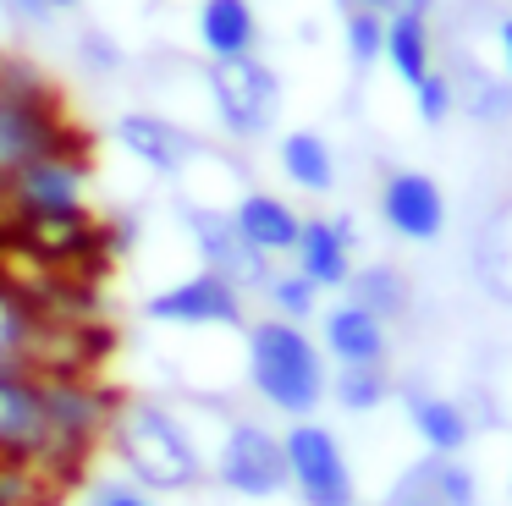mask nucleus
Here are the masks:
<instances>
[{
    "instance_id": "obj_1",
    "label": "nucleus",
    "mask_w": 512,
    "mask_h": 506,
    "mask_svg": "<svg viewBox=\"0 0 512 506\" xmlns=\"http://www.w3.org/2000/svg\"><path fill=\"white\" fill-rule=\"evenodd\" d=\"M105 446L122 479L144 484L149 495H193L210 473V457L199 451L188 418L160 396H116Z\"/></svg>"
},
{
    "instance_id": "obj_2",
    "label": "nucleus",
    "mask_w": 512,
    "mask_h": 506,
    "mask_svg": "<svg viewBox=\"0 0 512 506\" xmlns=\"http://www.w3.org/2000/svg\"><path fill=\"white\" fill-rule=\"evenodd\" d=\"M243 380L270 413L292 418H314L331 396V358H325L320 336L309 325L292 319L259 314L243 330Z\"/></svg>"
},
{
    "instance_id": "obj_3",
    "label": "nucleus",
    "mask_w": 512,
    "mask_h": 506,
    "mask_svg": "<svg viewBox=\"0 0 512 506\" xmlns=\"http://www.w3.org/2000/svg\"><path fill=\"white\" fill-rule=\"evenodd\" d=\"M67 138H78V132L67 127L50 83L17 55H0V187L12 182L28 160L50 154Z\"/></svg>"
},
{
    "instance_id": "obj_4",
    "label": "nucleus",
    "mask_w": 512,
    "mask_h": 506,
    "mask_svg": "<svg viewBox=\"0 0 512 506\" xmlns=\"http://www.w3.org/2000/svg\"><path fill=\"white\" fill-rule=\"evenodd\" d=\"M204 94H210L215 127L232 143H265L281 127L287 88L265 55H232V61H204Z\"/></svg>"
},
{
    "instance_id": "obj_5",
    "label": "nucleus",
    "mask_w": 512,
    "mask_h": 506,
    "mask_svg": "<svg viewBox=\"0 0 512 506\" xmlns=\"http://www.w3.org/2000/svg\"><path fill=\"white\" fill-rule=\"evenodd\" d=\"M89 182L94 165L78 138L56 143L50 154L28 160L12 182L0 187V226H23V220H56V215H89Z\"/></svg>"
},
{
    "instance_id": "obj_6",
    "label": "nucleus",
    "mask_w": 512,
    "mask_h": 506,
    "mask_svg": "<svg viewBox=\"0 0 512 506\" xmlns=\"http://www.w3.org/2000/svg\"><path fill=\"white\" fill-rule=\"evenodd\" d=\"M210 479L226 495H237V501H276V495H287L281 429L259 424V418H226L215 457H210Z\"/></svg>"
},
{
    "instance_id": "obj_7",
    "label": "nucleus",
    "mask_w": 512,
    "mask_h": 506,
    "mask_svg": "<svg viewBox=\"0 0 512 506\" xmlns=\"http://www.w3.org/2000/svg\"><path fill=\"white\" fill-rule=\"evenodd\" d=\"M281 446H287V490L298 495V506H353L358 501V473L331 424L292 418L281 429Z\"/></svg>"
},
{
    "instance_id": "obj_8",
    "label": "nucleus",
    "mask_w": 512,
    "mask_h": 506,
    "mask_svg": "<svg viewBox=\"0 0 512 506\" xmlns=\"http://www.w3.org/2000/svg\"><path fill=\"white\" fill-rule=\"evenodd\" d=\"M0 462H28L56 473V424H50V374L0 369Z\"/></svg>"
},
{
    "instance_id": "obj_9",
    "label": "nucleus",
    "mask_w": 512,
    "mask_h": 506,
    "mask_svg": "<svg viewBox=\"0 0 512 506\" xmlns=\"http://www.w3.org/2000/svg\"><path fill=\"white\" fill-rule=\"evenodd\" d=\"M182 231H188L193 253H199V270H215L243 297H259L265 281L276 275V259L248 248V237L237 231L232 204H199V198H188V204H182Z\"/></svg>"
},
{
    "instance_id": "obj_10",
    "label": "nucleus",
    "mask_w": 512,
    "mask_h": 506,
    "mask_svg": "<svg viewBox=\"0 0 512 506\" xmlns=\"http://www.w3.org/2000/svg\"><path fill=\"white\" fill-rule=\"evenodd\" d=\"M138 314L160 330H248V297L215 270H193L149 292Z\"/></svg>"
},
{
    "instance_id": "obj_11",
    "label": "nucleus",
    "mask_w": 512,
    "mask_h": 506,
    "mask_svg": "<svg viewBox=\"0 0 512 506\" xmlns=\"http://www.w3.org/2000/svg\"><path fill=\"white\" fill-rule=\"evenodd\" d=\"M67 319L50 314L45 303L12 286L0 275V369H28V374H72L61 358Z\"/></svg>"
},
{
    "instance_id": "obj_12",
    "label": "nucleus",
    "mask_w": 512,
    "mask_h": 506,
    "mask_svg": "<svg viewBox=\"0 0 512 506\" xmlns=\"http://www.w3.org/2000/svg\"><path fill=\"white\" fill-rule=\"evenodd\" d=\"M111 138H116V149H122L127 160L144 165V171L160 176V182H182V176L210 154V143H204L193 127H182L177 116H166V110H138V105L111 121Z\"/></svg>"
},
{
    "instance_id": "obj_13",
    "label": "nucleus",
    "mask_w": 512,
    "mask_h": 506,
    "mask_svg": "<svg viewBox=\"0 0 512 506\" xmlns=\"http://www.w3.org/2000/svg\"><path fill=\"white\" fill-rule=\"evenodd\" d=\"M375 209L386 220V231L402 242L430 248V242L446 237V193L430 171H413V165L386 171L380 176V193H375Z\"/></svg>"
},
{
    "instance_id": "obj_14",
    "label": "nucleus",
    "mask_w": 512,
    "mask_h": 506,
    "mask_svg": "<svg viewBox=\"0 0 512 506\" xmlns=\"http://www.w3.org/2000/svg\"><path fill=\"white\" fill-rule=\"evenodd\" d=\"M292 270H303L320 292H347L358 270V220L353 215H303Z\"/></svg>"
},
{
    "instance_id": "obj_15",
    "label": "nucleus",
    "mask_w": 512,
    "mask_h": 506,
    "mask_svg": "<svg viewBox=\"0 0 512 506\" xmlns=\"http://www.w3.org/2000/svg\"><path fill=\"white\" fill-rule=\"evenodd\" d=\"M402 418H408L413 440L435 457H463L474 446V413H468L457 396H441L430 385H397Z\"/></svg>"
},
{
    "instance_id": "obj_16",
    "label": "nucleus",
    "mask_w": 512,
    "mask_h": 506,
    "mask_svg": "<svg viewBox=\"0 0 512 506\" xmlns=\"http://www.w3.org/2000/svg\"><path fill=\"white\" fill-rule=\"evenodd\" d=\"M320 347L331 363H386L391 358V325L369 308L336 297L331 308H320Z\"/></svg>"
},
{
    "instance_id": "obj_17",
    "label": "nucleus",
    "mask_w": 512,
    "mask_h": 506,
    "mask_svg": "<svg viewBox=\"0 0 512 506\" xmlns=\"http://www.w3.org/2000/svg\"><path fill=\"white\" fill-rule=\"evenodd\" d=\"M232 220L248 237V248H259L265 259H292L298 231H303V215L281 193H270V187H243L232 198Z\"/></svg>"
},
{
    "instance_id": "obj_18",
    "label": "nucleus",
    "mask_w": 512,
    "mask_h": 506,
    "mask_svg": "<svg viewBox=\"0 0 512 506\" xmlns=\"http://www.w3.org/2000/svg\"><path fill=\"white\" fill-rule=\"evenodd\" d=\"M408 501H424V506H479V473L468 468L463 457H435L424 451L397 484H391V506H408Z\"/></svg>"
},
{
    "instance_id": "obj_19",
    "label": "nucleus",
    "mask_w": 512,
    "mask_h": 506,
    "mask_svg": "<svg viewBox=\"0 0 512 506\" xmlns=\"http://www.w3.org/2000/svg\"><path fill=\"white\" fill-rule=\"evenodd\" d=\"M204 61H232V55H254L259 50V11L254 0H199V17H193Z\"/></svg>"
},
{
    "instance_id": "obj_20",
    "label": "nucleus",
    "mask_w": 512,
    "mask_h": 506,
    "mask_svg": "<svg viewBox=\"0 0 512 506\" xmlns=\"http://www.w3.org/2000/svg\"><path fill=\"white\" fill-rule=\"evenodd\" d=\"M446 77H452L457 110H463L474 127H501V121H512V83L496 66H485L479 55H452V61H446Z\"/></svg>"
},
{
    "instance_id": "obj_21",
    "label": "nucleus",
    "mask_w": 512,
    "mask_h": 506,
    "mask_svg": "<svg viewBox=\"0 0 512 506\" xmlns=\"http://www.w3.org/2000/svg\"><path fill=\"white\" fill-rule=\"evenodd\" d=\"M276 165L298 193H309V198H331L336 193V149H331L325 132H314V127L281 132L276 138Z\"/></svg>"
},
{
    "instance_id": "obj_22",
    "label": "nucleus",
    "mask_w": 512,
    "mask_h": 506,
    "mask_svg": "<svg viewBox=\"0 0 512 506\" xmlns=\"http://www.w3.org/2000/svg\"><path fill=\"white\" fill-rule=\"evenodd\" d=\"M386 66L402 88L424 83V72L441 66V50H435V22L419 17V11H391L386 17Z\"/></svg>"
},
{
    "instance_id": "obj_23",
    "label": "nucleus",
    "mask_w": 512,
    "mask_h": 506,
    "mask_svg": "<svg viewBox=\"0 0 512 506\" xmlns=\"http://www.w3.org/2000/svg\"><path fill=\"white\" fill-rule=\"evenodd\" d=\"M342 297L358 303V308H369V314H380L386 325H397V319H408V308H413V281H408L402 264L375 259V264H358Z\"/></svg>"
},
{
    "instance_id": "obj_24",
    "label": "nucleus",
    "mask_w": 512,
    "mask_h": 506,
    "mask_svg": "<svg viewBox=\"0 0 512 506\" xmlns=\"http://www.w3.org/2000/svg\"><path fill=\"white\" fill-rule=\"evenodd\" d=\"M474 275L496 303H512V198L490 209L474 242Z\"/></svg>"
},
{
    "instance_id": "obj_25",
    "label": "nucleus",
    "mask_w": 512,
    "mask_h": 506,
    "mask_svg": "<svg viewBox=\"0 0 512 506\" xmlns=\"http://www.w3.org/2000/svg\"><path fill=\"white\" fill-rule=\"evenodd\" d=\"M391 396H397V380H391L386 363H336L331 369V396H325V402H336L353 418H369V413H380Z\"/></svg>"
},
{
    "instance_id": "obj_26",
    "label": "nucleus",
    "mask_w": 512,
    "mask_h": 506,
    "mask_svg": "<svg viewBox=\"0 0 512 506\" xmlns=\"http://www.w3.org/2000/svg\"><path fill=\"white\" fill-rule=\"evenodd\" d=\"M72 61H78L83 77L111 83V77H122L127 66H133V55H127V44L116 39L111 28H100V22H78V28H72Z\"/></svg>"
},
{
    "instance_id": "obj_27",
    "label": "nucleus",
    "mask_w": 512,
    "mask_h": 506,
    "mask_svg": "<svg viewBox=\"0 0 512 506\" xmlns=\"http://www.w3.org/2000/svg\"><path fill=\"white\" fill-rule=\"evenodd\" d=\"M265 308L276 319H292V325H309V319H320V286L309 281L303 270H292V264H276V275L265 281Z\"/></svg>"
},
{
    "instance_id": "obj_28",
    "label": "nucleus",
    "mask_w": 512,
    "mask_h": 506,
    "mask_svg": "<svg viewBox=\"0 0 512 506\" xmlns=\"http://www.w3.org/2000/svg\"><path fill=\"white\" fill-rule=\"evenodd\" d=\"M342 44H347V61L358 72L386 61V11H369V6H342Z\"/></svg>"
},
{
    "instance_id": "obj_29",
    "label": "nucleus",
    "mask_w": 512,
    "mask_h": 506,
    "mask_svg": "<svg viewBox=\"0 0 512 506\" xmlns=\"http://www.w3.org/2000/svg\"><path fill=\"white\" fill-rule=\"evenodd\" d=\"M408 94H413V116H419L424 127H446V121L457 116V94H452V77H446V66L424 72V83H413Z\"/></svg>"
},
{
    "instance_id": "obj_30",
    "label": "nucleus",
    "mask_w": 512,
    "mask_h": 506,
    "mask_svg": "<svg viewBox=\"0 0 512 506\" xmlns=\"http://www.w3.org/2000/svg\"><path fill=\"white\" fill-rule=\"evenodd\" d=\"M83 506H160V495H149L144 484H133V479H122V473H111V479H94V484H89Z\"/></svg>"
},
{
    "instance_id": "obj_31",
    "label": "nucleus",
    "mask_w": 512,
    "mask_h": 506,
    "mask_svg": "<svg viewBox=\"0 0 512 506\" xmlns=\"http://www.w3.org/2000/svg\"><path fill=\"white\" fill-rule=\"evenodd\" d=\"M0 22H6L12 33H50L61 17L45 6V0H0Z\"/></svg>"
},
{
    "instance_id": "obj_32",
    "label": "nucleus",
    "mask_w": 512,
    "mask_h": 506,
    "mask_svg": "<svg viewBox=\"0 0 512 506\" xmlns=\"http://www.w3.org/2000/svg\"><path fill=\"white\" fill-rule=\"evenodd\" d=\"M490 39H496V72L512 83V11H501V17L490 22Z\"/></svg>"
},
{
    "instance_id": "obj_33",
    "label": "nucleus",
    "mask_w": 512,
    "mask_h": 506,
    "mask_svg": "<svg viewBox=\"0 0 512 506\" xmlns=\"http://www.w3.org/2000/svg\"><path fill=\"white\" fill-rule=\"evenodd\" d=\"M391 11H419V17H430L435 0H386V17H391Z\"/></svg>"
},
{
    "instance_id": "obj_34",
    "label": "nucleus",
    "mask_w": 512,
    "mask_h": 506,
    "mask_svg": "<svg viewBox=\"0 0 512 506\" xmlns=\"http://www.w3.org/2000/svg\"><path fill=\"white\" fill-rule=\"evenodd\" d=\"M45 6L56 11V17H78V11H83V0H45Z\"/></svg>"
},
{
    "instance_id": "obj_35",
    "label": "nucleus",
    "mask_w": 512,
    "mask_h": 506,
    "mask_svg": "<svg viewBox=\"0 0 512 506\" xmlns=\"http://www.w3.org/2000/svg\"><path fill=\"white\" fill-rule=\"evenodd\" d=\"M342 6H369V11H386V0H342Z\"/></svg>"
},
{
    "instance_id": "obj_36",
    "label": "nucleus",
    "mask_w": 512,
    "mask_h": 506,
    "mask_svg": "<svg viewBox=\"0 0 512 506\" xmlns=\"http://www.w3.org/2000/svg\"><path fill=\"white\" fill-rule=\"evenodd\" d=\"M408 506H424V501H408Z\"/></svg>"
},
{
    "instance_id": "obj_37",
    "label": "nucleus",
    "mask_w": 512,
    "mask_h": 506,
    "mask_svg": "<svg viewBox=\"0 0 512 506\" xmlns=\"http://www.w3.org/2000/svg\"><path fill=\"white\" fill-rule=\"evenodd\" d=\"M353 506H364V501H353Z\"/></svg>"
}]
</instances>
